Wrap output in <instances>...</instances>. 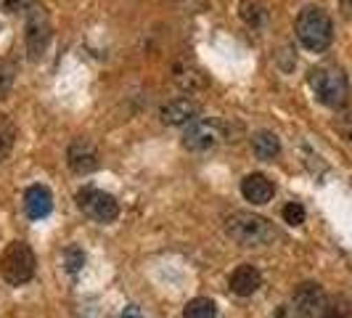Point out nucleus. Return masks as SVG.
Here are the masks:
<instances>
[{
    "mask_svg": "<svg viewBox=\"0 0 352 318\" xmlns=\"http://www.w3.org/2000/svg\"><path fill=\"white\" fill-rule=\"evenodd\" d=\"M241 17H244V21L252 24V27H260L265 21V6L260 0H244V3H241Z\"/></svg>",
    "mask_w": 352,
    "mask_h": 318,
    "instance_id": "a211bd4d",
    "label": "nucleus"
},
{
    "mask_svg": "<svg viewBox=\"0 0 352 318\" xmlns=\"http://www.w3.org/2000/svg\"><path fill=\"white\" fill-rule=\"evenodd\" d=\"M77 204H80V210L85 212V215H90L98 223H111L120 215L117 199L111 194H106V191H101V189H82L77 194Z\"/></svg>",
    "mask_w": 352,
    "mask_h": 318,
    "instance_id": "0eeeda50",
    "label": "nucleus"
},
{
    "mask_svg": "<svg viewBox=\"0 0 352 318\" xmlns=\"http://www.w3.org/2000/svg\"><path fill=\"white\" fill-rule=\"evenodd\" d=\"M339 6H342V14H344L347 19H352V0H342Z\"/></svg>",
    "mask_w": 352,
    "mask_h": 318,
    "instance_id": "4be33fe9",
    "label": "nucleus"
},
{
    "mask_svg": "<svg viewBox=\"0 0 352 318\" xmlns=\"http://www.w3.org/2000/svg\"><path fill=\"white\" fill-rule=\"evenodd\" d=\"M230 239H236L239 244L244 247H265L276 239V231L273 226L260 218V215H252V212H233L226 223Z\"/></svg>",
    "mask_w": 352,
    "mask_h": 318,
    "instance_id": "20e7f679",
    "label": "nucleus"
},
{
    "mask_svg": "<svg viewBox=\"0 0 352 318\" xmlns=\"http://www.w3.org/2000/svg\"><path fill=\"white\" fill-rule=\"evenodd\" d=\"M67 162H69V167L77 176L93 173V170L98 167V149H96L88 138H77V141H72L69 149H67Z\"/></svg>",
    "mask_w": 352,
    "mask_h": 318,
    "instance_id": "1a4fd4ad",
    "label": "nucleus"
},
{
    "mask_svg": "<svg viewBox=\"0 0 352 318\" xmlns=\"http://www.w3.org/2000/svg\"><path fill=\"white\" fill-rule=\"evenodd\" d=\"M24 14H27V53L30 59L37 61L43 59V53L48 51V43H51V19L43 3L30 0L24 6Z\"/></svg>",
    "mask_w": 352,
    "mask_h": 318,
    "instance_id": "39448f33",
    "label": "nucleus"
},
{
    "mask_svg": "<svg viewBox=\"0 0 352 318\" xmlns=\"http://www.w3.org/2000/svg\"><path fill=\"white\" fill-rule=\"evenodd\" d=\"M220 141V125L214 120H194L183 133V143L191 151H207Z\"/></svg>",
    "mask_w": 352,
    "mask_h": 318,
    "instance_id": "6e6552de",
    "label": "nucleus"
},
{
    "mask_svg": "<svg viewBox=\"0 0 352 318\" xmlns=\"http://www.w3.org/2000/svg\"><path fill=\"white\" fill-rule=\"evenodd\" d=\"M252 149H254L257 159L273 162V159L281 154V141H278V136H276V133H270V130H260V133H254V138H252Z\"/></svg>",
    "mask_w": 352,
    "mask_h": 318,
    "instance_id": "4468645a",
    "label": "nucleus"
},
{
    "mask_svg": "<svg viewBox=\"0 0 352 318\" xmlns=\"http://www.w3.org/2000/svg\"><path fill=\"white\" fill-rule=\"evenodd\" d=\"M16 143V125L11 123L6 114H0V162L8 159Z\"/></svg>",
    "mask_w": 352,
    "mask_h": 318,
    "instance_id": "2eb2a0df",
    "label": "nucleus"
},
{
    "mask_svg": "<svg viewBox=\"0 0 352 318\" xmlns=\"http://www.w3.org/2000/svg\"><path fill=\"white\" fill-rule=\"evenodd\" d=\"M122 318H146V316H143V310H141V308H135V305H130V308H124Z\"/></svg>",
    "mask_w": 352,
    "mask_h": 318,
    "instance_id": "412c9836",
    "label": "nucleus"
},
{
    "mask_svg": "<svg viewBox=\"0 0 352 318\" xmlns=\"http://www.w3.org/2000/svg\"><path fill=\"white\" fill-rule=\"evenodd\" d=\"M294 32H297L302 48H307L310 53H323L334 40V24L323 8L307 6V8H302L294 21Z\"/></svg>",
    "mask_w": 352,
    "mask_h": 318,
    "instance_id": "f03ea898",
    "label": "nucleus"
},
{
    "mask_svg": "<svg viewBox=\"0 0 352 318\" xmlns=\"http://www.w3.org/2000/svg\"><path fill=\"white\" fill-rule=\"evenodd\" d=\"M273 191H276L273 183L263 173H252V176H247L241 180V194L252 204H267L273 199Z\"/></svg>",
    "mask_w": 352,
    "mask_h": 318,
    "instance_id": "ddd939ff",
    "label": "nucleus"
},
{
    "mask_svg": "<svg viewBox=\"0 0 352 318\" xmlns=\"http://www.w3.org/2000/svg\"><path fill=\"white\" fill-rule=\"evenodd\" d=\"M273 318H339V310L318 284H302L294 297L273 313Z\"/></svg>",
    "mask_w": 352,
    "mask_h": 318,
    "instance_id": "f257e3e1",
    "label": "nucleus"
},
{
    "mask_svg": "<svg viewBox=\"0 0 352 318\" xmlns=\"http://www.w3.org/2000/svg\"><path fill=\"white\" fill-rule=\"evenodd\" d=\"M0 273L8 284H27L35 276V252L30 249V244L24 242H11L8 249L3 252V260H0Z\"/></svg>",
    "mask_w": 352,
    "mask_h": 318,
    "instance_id": "423d86ee",
    "label": "nucleus"
},
{
    "mask_svg": "<svg viewBox=\"0 0 352 318\" xmlns=\"http://www.w3.org/2000/svg\"><path fill=\"white\" fill-rule=\"evenodd\" d=\"M217 316V305L207 297H196L186 305V310H183V318H214Z\"/></svg>",
    "mask_w": 352,
    "mask_h": 318,
    "instance_id": "dca6fc26",
    "label": "nucleus"
},
{
    "mask_svg": "<svg viewBox=\"0 0 352 318\" xmlns=\"http://www.w3.org/2000/svg\"><path fill=\"white\" fill-rule=\"evenodd\" d=\"M24 210L32 220H43L48 218L53 210V196L45 186H30L24 194Z\"/></svg>",
    "mask_w": 352,
    "mask_h": 318,
    "instance_id": "f8f14e48",
    "label": "nucleus"
},
{
    "mask_svg": "<svg viewBox=\"0 0 352 318\" xmlns=\"http://www.w3.org/2000/svg\"><path fill=\"white\" fill-rule=\"evenodd\" d=\"M310 88L318 96V101L329 109H342L350 98V83H347V74L331 67V64H323L310 70Z\"/></svg>",
    "mask_w": 352,
    "mask_h": 318,
    "instance_id": "7ed1b4c3",
    "label": "nucleus"
},
{
    "mask_svg": "<svg viewBox=\"0 0 352 318\" xmlns=\"http://www.w3.org/2000/svg\"><path fill=\"white\" fill-rule=\"evenodd\" d=\"M67 268H69L72 273H77L82 265H85V255H82V249H77V247H69L67 249Z\"/></svg>",
    "mask_w": 352,
    "mask_h": 318,
    "instance_id": "aec40b11",
    "label": "nucleus"
},
{
    "mask_svg": "<svg viewBox=\"0 0 352 318\" xmlns=\"http://www.w3.org/2000/svg\"><path fill=\"white\" fill-rule=\"evenodd\" d=\"M16 83V64L11 59H0V101L8 98Z\"/></svg>",
    "mask_w": 352,
    "mask_h": 318,
    "instance_id": "f3484780",
    "label": "nucleus"
},
{
    "mask_svg": "<svg viewBox=\"0 0 352 318\" xmlns=\"http://www.w3.org/2000/svg\"><path fill=\"white\" fill-rule=\"evenodd\" d=\"M283 220H286L289 226H302V223H305V207H302L300 202H289V204L283 207Z\"/></svg>",
    "mask_w": 352,
    "mask_h": 318,
    "instance_id": "6ab92c4d",
    "label": "nucleus"
},
{
    "mask_svg": "<svg viewBox=\"0 0 352 318\" xmlns=\"http://www.w3.org/2000/svg\"><path fill=\"white\" fill-rule=\"evenodd\" d=\"M196 114H199V106L191 98H177V101H170V104L162 106V123L173 125V127L194 123Z\"/></svg>",
    "mask_w": 352,
    "mask_h": 318,
    "instance_id": "9b49d317",
    "label": "nucleus"
},
{
    "mask_svg": "<svg viewBox=\"0 0 352 318\" xmlns=\"http://www.w3.org/2000/svg\"><path fill=\"white\" fill-rule=\"evenodd\" d=\"M263 284V276L254 265H239L233 273H230V292L239 295V297H252Z\"/></svg>",
    "mask_w": 352,
    "mask_h": 318,
    "instance_id": "9d476101",
    "label": "nucleus"
}]
</instances>
